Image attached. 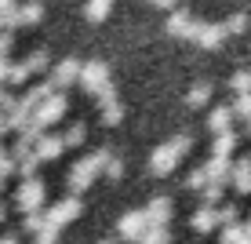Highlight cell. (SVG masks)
Wrapping results in <instances>:
<instances>
[{
  "label": "cell",
  "instance_id": "30bf717a",
  "mask_svg": "<svg viewBox=\"0 0 251 244\" xmlns=\"http://www.w3.org/2000/svg\"><path fill=\"white\" fill-rule=\"evenodd\" d=\"M171 208H175V204H171V197H153L150 204L142 208L146 222H150V226H168L171 222Z\"/></svg>",
  "mask_w": 251,
  "mask_h": 244
},
{
  "label": "cell",
  "instance_id": "9a60e30c",
  "mask_svg": "<svg viewBox=\"0 0 251 244\" xmlns=\"http://www.w3.org/2000/svg\"><path fill=\"white\" fill-rule=\"evenodd\" d=\"M40 19H44V4H40V0H25V4H19V15H15L11 29H19V26H37Z\"/></svg>",
  "mask_w": 251,
  "mask_h": 244
},
{
  "label": "cell",
  "instance_id": "44dd1931",
  "mask_svg": "<svg viewBox=\"0 0 251 244\" xmlns=\"http://www.w3.org/2000/svg\"><path fill=\"white\" fill-rule=\"evenodd\" d=\"M84 138H88V128H84V120H73V124L62 132V142H66V150L69 146H84Z\"/></svg>",
  "mask_w": 251,
  "mask_h": 244
},
{
  "label": "cell",
  "instance_id": "4dcf8cb0",
  "mask_svg": "<svg viewBox=\"0 0 251 244\" xmlns=\"http://www.w3.org/2000/svg\"><path fill=\"white\" fill-rule=\"evenodd\" d=\"M15 15H19V0H0V22L11 29L15 26Z\"/></svg>",
  "mask_w": 251,
  "mask_h": 244
},
{
  "label": "cell",
  "instance_id": "ba28073f",
  "mask_svg": "<svg viewBox=\"0 0 251 244\" xmlns=\"http://www.w3.org/2000/svg\"><path fill=\"white\" fill-rule=\"evenodd\" d=\"M80 69H84L80 58H62V62L51 69V77H48L51 88H55V91H66L69 84H80Z\"/></svg>",
  "mask_w": 251,
  "mask_h": 244
},
{
  "label": "cell",
  "instance_id": "5b68a950",
  "mask_svg": "<svg viewBox=\"0 0 251 244\" xmlns=\"http://www.w3.org/2000/svg\"><path fill=\"white\" fill-rule=\"evenodd\" d=\"M80 212H84V200H80V197H69V193H66L62 200H55V204H51L48 212H44V219H48V226L62 230V226H66V222H73Z\"/></svg>",
  "mask_w": 251,
  "mask_h": 244
},
{
  "label": "cell",
  "instance_id": "b9f144b4",
  "mask_svg": "<svg viewBox=\"0 0 251 244\" xmlns=\"http://www.w3.org/2000/svg\"><path fill=\"white\" fill-rule=\"evenodd\" d=\"M244 135H251V120H244Z\"/></svg>",
  "mask_w": 251,
  "mask_h": 244
},
{
  "label": "cell",
  "instance_id": "83f0119b",
  "mask_svg": "<svg viewBox=\"0 0 251 244\" xmlns=\"http://www.w3.org/2000/svg\"><path fill=\"white\" fill-rule=\"evenodd\" d=\"M229 88L237 95H248L251 91V69H237V73L229 77Z\"/></svg>",
  "mask_w": 251,
  "mask_h": 244
},
{
  "label": "cell",
  "instance_id": "1f68e13d",
  "mask_svg": "<svg viewBox=\"0 0 251 244\" xmlns=\"http://www.w3.org/2000/svg\"><path fill=\"white\" fill-rule=\"evenodd\" d=\"M240 222V208L237 204H222L219 208V226H237Z\"/></svg>",
  "mask_w": 251,
  "mask_h": 244
},
{
  "label": "cell",
  "instance_id": "603a6c76",
  "mask_svg": "<svg viewBox=\"0 0 251 244\" xmlns=\"http://www.w3.org/2000/svg\"><path fill=\"white\" fill-rule=\"evenodd\" d=\"M29 66H25V62H11V66H7V77H4V81L7 84H15V88H19V84H29Z\"/></svg>",
  "mask_w": 251,
  "mask_h": 244
},
{
  "label": "cell",
  "instance_id": "7a4b0ae2",
  "mask_svg": "<svg viewBox=\"0 0 251 244\" xmlns=\"http://www.w3.org/2000/svg\"><path fill=\"white\" fill-rule=\"evenodd\" d=\"M189 150H193V132H182V135L168 138V142H160L157 150H153V157H150V171L153 175H171L175 164L182 161Z\"/></svg>",
  "mask_w": 251,
  "mask_h": 244
},
{
  "label": "cell",
  "instance_id": "484cf974",
  "mask_svg": "<svg viewBox=\"0 0 251 244\" xmlns=\"http://www.w3.org/2000/svg\"><path fill=\"white\" fill-rule=\"evenodd\" d=\"M37 168H40V157H37V153H25L22 161H19V175H22V182H25V179H37Z\"/></svg>",
  "mask_w": 251,
  "mask_h": 244
},
{
  "label": "cell",
  "instance_id": "d6a6232c",
  "mask_svg": "<svg viewBox=\"0 0 251 244\" xmlns=\"http://www.w3.org/2000/svg\"><path fill=\"white\" fill-rule=\"evenodd\" d=\"M11 175H19V164H15V157L11 153H4V150H0V179H11Z\"/></svg>",
  "mask_w": 251,
  "mask_h": 244
},
{
  "label": "cell",
  "instance_id": "52a82bcc",
  "mask_svg": "<svg viewBox=\"0 0 251 244\" xmlns=\"http://www.w3.org/2000/svg\"><path fill=\"white\" fill-rule=\"evenodd\" d=\"M229 33H226V26L222 22H201L197 19V26H193V44H201V48H207V51H215V48H222V40H226Z\"/></svg>",
  "mask_w": 251,
  "mask_h": 244
},
{
  "label": "cell",
  "instance_id": "d590c367",
  "mask_svg": "<svg viewBox=\"0 0 251 244\" xmlns=\"http://www.w3.org/2000/svg\"><path fill=\"white\" fill-rule=\"evenodd\" d=\"M102 175H106V179H120V175H124V161H120V157H109L106 168H102Z\"/></svg>",
  "mask_w": 251,
  "mask_h": 244
},
{
  "label": "cell",
  "instance_id": "d4e9b609",
  "mask_svg": "<svg viewBox=\"0 0 251 244\" xmlns=\"http://www.w3.org/2000/svg\"><path fill=\"white\" fill-rule=\"evenodd\" d=\"M226 186H229V182H207V186L201 190V197H204V204H219V200H222V193H226Z\"/></svg>",
  "mask_w": 251,
  "mask_h": 244
},
{
  "label": "cell",
  "instance_id": "f1b7e54d",
  "mask_svg": "<svg viewBox=\"0 0 251 244\" xmlns=\"http://www.w3.org/2000/svg\"><path fill=\"white\" fill-rule=\"evenodd\" d=\"M222 26H226V33H244L248 26H251V19H248V11H233Z\"/></svg>",
  "mask_w": 251,
  "mask_h": 244
},
{
  "label": "cell",
  "instance_id": "836d02e7",
  "mask_svg": "<svg viewBox=\"0 0 251 244\" xmlns=\"http://www.w3.org/2000/svg\"><path fill=\"white\" fill-rule=\"evenodd\" d=\"M186 186L193 190V193H197V190H204V186H207V171H204V164H201V168H193V171L186 175Z\"/></svg>",
  "mask_w": 251,
  "mask_h": 244
},
{
  "label": "cell",
  "instance_id": "60d3db41",
  "mask_svg": "<svg viewBox=\"0 0 251 244\" xmlns=\"http://www.w3.org/2000/svg\"><path fill=\"white\" fill-rule=\"evenodd\" d=\"M7 219V204H0V222H4Z\"/></svg>",
  "mask_w": 251,
  "mask_h": 244
},
{
  "label": "cell",
  "instance_id": "277c9868",
  "mask_svg": "<svg viewBox=\"0 0 251 244\" xmlns=\"http://www.w3.org/2000/svg\"><path fill=\"white\" fill-rule=\"evenodd\" d=\"M15 208H19L22 215L40 212V208H44V182H40V179L19 182V190H15Z\"/></svg>",
  "mask_w": 251,
  "mask_h": 244
},
{
  "label": "cell",
  "instance_id": "7c38bea8",
  "mask_svg": "<svg viewBox=\"0 0 251 244\" xmlns=\"http://www.w3.org/2000/svg\"><path fill=\"white\" fill-rule=\"evenodd\" d=\"M193 26H197V19H193V11H186V7H175L171 11V19H168V33L171 37H193Z\"/></svg>",
  "mask_w": 251,
  "mask_h": 244
},
{
  "label": "cell",
  "instance_id": "7bdbcfd3",
  "mask_svg": "<svg viewBox=\"0 0 251 244\" xmlns=\"http://www.w3.org/2000/svg\"><path fill=\"white\" fill-rule=\"evenodd\" d=\"M99 244H117V241H113V237H106V241H99Z\"/></svg>",
  "mask_w": 251,
  "mask_h": 244
},
{
  "label": "cell",
  "instance_id": "f35d334b",
  "mask_svg": "<svg viewBox=\"0 0 251 244\" xmlns=\"http://www.w3.org/2000/svg\"><path fill=\"white\" fill-rule=\"evenodd\" d=\"M153 4L164 7V11H175V4H178V0H153Z\"/></svg>",
  "mask_w": 251,
  "mask_h": 244
},
{
  "label": "cell",
  "instance_id": "8992f818",
  "mask_svg": "<svg viewBox=\"0 0 251 244\" xmlns=\"http://www.w3.org/2000/svg\"><path fill=\"white\" fill-rule=\"evenodd\" d=\"M66 109H69V99H66V91H55L51 99H44V102L37 106V113H33V120H37V124H40V128L48 132V128L55 124V120H62V117H66Z\"/></svg>",
  "mask_w": 251,
  "mask_h": 244
},
{
  "label": "cell",
  "instance_id": "7402d4cb",
  "mask_svg": "<svg viewBox=\"0 0 251 244\" xmlns=\"http://www.w3.org/2000/svg\"><path fill=\"white\" fill-rule=\"evenodd\" d=\"M109 7H113V0H88V4H84V19L102 22L109 15Z\"/></svg>",
  "mask_w": 251,
  "mask_h": 244
},
{
  "label": "cell",
  "instance_id": "e0dca14e",
  "mask_svg": "<svg viewBox=\"0 0 251 244\" xmlns=\"http://www.w3.org/2000/svg\"><path fill=\"white\" fill-rule=\"evenodd\" d=\"M62 150H66L62 135H44L37 146H33V153H37L40 161H55V157H62Z\"/></svg>",
  "mask_w": 251,
  "mask_h": 244
},
{
  "label": "cell",
  "instance_id": "4fadbf2b",
  "mask_svg": "<svg viewBox=\"0 0 251 244\" xmlns=\"http://www.w3.org/2000/svg\"><path fill=\"white\" fill-rule=\"evenodd\" d=\"M229 182H233L237 193H251V157H237V161H233Z\"/></svg>",
  "mask_w": 251,
  "mask_h": 244
},
{
  "label": "cell",
  "instance_id": "ffe728a7",
  "mask_svg": "<svg viewBox=\"0 0 251 244\" xmlns=\"http://www.w3.org/2000/svg\"><path fill=\"white\" fill-rule=\"evenodd\" d=\"M186 102H189V106H207V102H211V84H207V81H197L193 88L186 91Z\"/></svg>",
  "mask_w": 251,
  "mask_h": 244
},
{
  "label": "cell",
  "instance_id": "5bb4252c",
  "mask_svg": "<svg viewBox=\"0 0 251 244\" xmlns=\"http://www.w3.org/2000/svg\"><path fill=\"white\" fill-rule=\"evenodd\" d=\"M189 226H193L197 233H211L215 226H219V208H211V204L197 208V212L189 215Z\"/></svg>",
  "mask_w": 251,
  "mask_h": 244
},
{
  "label": "cell",
  "instance_id": "6da1fadb",
  "mask_svg": "<svg viewBox=\"0 0 251 244\" xmlns=\"http://www.w3.org/2000/svg\"><path fill=\"white\" fill-rule=\"evenodd\" d=\"M109 150H91L88 157H80V161L69 168V175H66V186H69V197H80L84 190H91V182L102 175V168H106V161H109Z\"/></svg>",
  "mask_w": 251,
  "mask_h": 244
},
{
  "label": "cell",
  "instance_id": "f546056e",
  "mask_svg": "<svg viewBox=\"0 0 251 244\" xmlns=\"http://www.w3.org/2000/svg\"><path fill=\"white\" fill-rule=\"evenodd\" d=\"M48 226V219H44V212H33V215H22V230L25 233H33V237H37L40 230H44Z\"/></svg>",
  "mask_w": 251,
  "mask_h": 244
},
{
  "label": "cell",
  "instance_id": "4316f807",
  "mask_svg": "<svg viewBox=\"0 0 251 244\" xmlns=\"http://www.w3.org/2000/svg\"><path fill=\"white\" fill-rule=\"evenodd\" d=\"M25 66H29V73H40V69H48V62H51V55H48V48H37L29 58H22Z\"/></svg>",
  "mask_w": 251,
  "mask_h": 244
},
{
  "label": "cell",
  "instance_id": "3957f363",
  "mask_svg": "<svg viewBox=\"0 0 251 244\" xmlns=\"http://www.w3.org/2000/svg\"><path fill=\"white\" fill-rule=\"evenodd\" d=\"M80 88L88 91V95H95V99H99L102 91H109V88H113L109 66L102 62V58H95V62H84V69H80Z\"/></svg>",
  "mask_w": 251,
  "mask_h": 244
},
{
  "label": "cell",
  "instance_id": "9c48e42d",
  "mask_svg": "<svg viewBox=\"0 0 251 244\" xmlns=\"http://www.w3.org/2000/svg\"><path fill=\"white\" fill-rule=\"evenodd\" d=\"M146 230H150V222H146V212H142V208H135V212H124V215H120V222H117V233H120L124 241H131V244L142 241Z\"/></svg>",
  "mask_w": 251,
  "mask_h": 244
},
{
  "label": "cell",
  "instance_id": "d6986e66",
  "mask_svg": "<svg viewBox=\"0 0 251 244\" xmlns=\"http://www.w3.org/2000/svg\"><path fill=\"white\" fill-rule=\"evenodd\" d=\"M237 142H240V135L233 132V128H229V132H222V135H215V142H211V157H226V161H229V153L237 150Z\"/></svg>",
  "mask_w": 251,
  "mask_h": 244
},
{
  "label": "cell",
  "instance_id": "ac0fdd59",
  "mask_svg": "<svg viewBox=\"0 0 251 244\" xmlns=\"http://www.w3.org/2000/svg\"><path fill=\"white\" fill-rule=\"evenodd\" d=\"M204 171H207V182H229L233 161H226V157H211V161L204 164Z\"/></svg>",
  "mask_w": 251,
  "mask_h": 244
},
{
  "label": "cell",
  "instance_id": "8fae6325",
  "mask_svg": "<svg viewBox=\"0 0 251 244\" xmlns=\"http://www.w3.org/2000/svg\"><path fill=\"white\" fill-rule=\"evenodd\" d=\"M99 109H102V124H120V120H124V106H120L113 88L99 95Z\"/></svg>",
  "mask_w": 251,
  "mask_h": 244
},
{
  "label": "cell",
  "instance_id": "e575fe53",
  "mask_svg": "<svg viewBox=\"0 0 251 244\" xmlns=\"http://www.w3.org/2000/svg\"><path fill=\"white\" fill-rule=\"evenodd\" d=\"M233 113H237L240 120H251V91H248V95H237V99H233Z\"/></svg>",
  "mask_w": 251,
  "mask_h": 244
},
{
  "label": "cell",
  "instance_id": "8d00e7d4",
  "mask_svg": "<svg viewBox=\"0 0 251 244\" xmlns=\"http://www.w3.org/2000/svg\"><path fill=\"white\" fill-rule=\"evenodd\" d=\"M58 233H62V230H55V226H44V230L33 237V244H58Z\"/></svg>",
  "mask_w": 251,
  "mask_h": 244
},
{
  "label": "cell",
  "instance_id": "74e56055",
  "mask_svg": "<svg viewBox=\"0 0 251 244\" xmlns=\"http://www.w3.org/2000/svg\"><path fill=\"white\" fill-rule=\"evenodd\" d=\"M11 48H15V33L11 29H0V58L11 55Z\"/></svg>",
  "mask_w": 251,
  "mask_h": 244
},
{
  "label": "cell",
  "instance_id": "cb8c5ba5",
  "mask_svg": "<svg viewBox=\"0 0 251 244\" xmlns=\"http://www.w3.org/2000/svg\"><path fill=\"white\" fill-rule=\"evenodd\" d=\"M138 244H171V230H168V226H150Z\"/></svg>",
  "mask_w": 251,
  "mask_h": 244
},
{
  "label": "cell",
  "instance_id": "ab89813d",
  "mask_svg": "<svg viewBox=\"0 0 251 244\" xmlns=\"http://www.w3.org/2000/svg\"><path fill=\"white\" fill-rule=\"evenodd\" d=\"M0 244H19V237H15V233H7V237H0Z\"/></svg>",
  "mask_w": 251,
  "mask_h": 244
},
{
  "label": "cell",
  "instance_id": "2e32d148",
  "mask_svg": "<svg viewBox=\"0 0 251 244\" xmlns=\"http://www.w3.org/2000/svg\"><path fill=\"white\" fill-rule=\"evenodd\" d=\"M233 117H237V113H233V102H226V106H215L211 117H207V128H211L215 135H222V132H229V128H233Z\"/></svg>",
  "mask_w": 251,
  "mask_h": 244
}]
</instances>
